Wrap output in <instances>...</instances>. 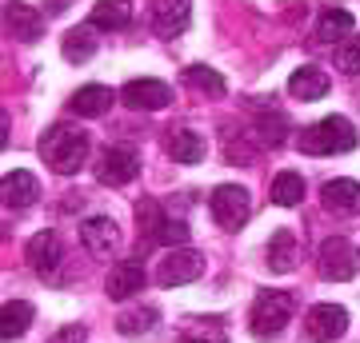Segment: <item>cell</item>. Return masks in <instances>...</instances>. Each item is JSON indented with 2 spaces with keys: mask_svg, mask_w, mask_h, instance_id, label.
<instances>
[{
  "mask_svg": "<svg viewBox=\"0 0 360 343\" xmlns=\"http://www.w3.org/2000/svg\"><path fill=\"white\" fill-rule=\"evenodd\" d=\"M40 160L56 172V176H72L89 160V132L77 124H52L40 136Z\"/></svg>",
  "mask_w": 360,
  "mask_h": 343,
  "instance_id": "1",
  "label": "cell"
},
{
  "mask_svg": "<svg viewBox=\"0 0 360 343\" xmlns=\"http://www.w3.org/2000/svg\"><path fill=\"white\" fill-rule=\"evenodd\" d=\"M356 144H360L356 128L345 116H324V120H316L312 128L300 132V152L309 156H340V152H352Z\"/></svg>",
  "mask_w": 360,
  "mask_h": 343,
  "instance_id": "2",
  "label": "cell"
},
{
  "mask_svg": "<svg viewBox=\"0 0 360 343\" xmlns=\"http://www.w3.org/2000/svg\"><path fill=\"white\" fill-rule=\"evenodd\" d=\"M292 311L296 300L288 292H260L257 304H252V316H248V328H252L257 339H276L292 323Z\"/></svg>",
  "mask_w": 360,
  "mask_h": 343,
  "instance_id": "3",
  "label": "cell"
},
{
  "mask_svg": "<svg viewBox=\"0 0 360 343\" xmlns=\"http://www.w3.org/2000/svg\"><path fill=\"white\" fill-rule=\"evenodd\" d=\"M208 208H212V220H217L224 231H240L252 216V200H248V188L240 184H220L212 196H208Z\"/></svg>",
  "mask_w": 360,
  "mask_h": 343,
  "instance_id": "4",
  "label": "cell"
},
{
  "mask_svg": "<svg viewBox=\"0 0 360 343\" xmlns=\"http://www.w3.org/2000/svg\"><path fill=\"white\" fill-rule=\"evenodd\" d=\"M316 267H321V276L324 280H352L360 271V252H356V243H348L345 236H328V240L321 243V252H316Z\"/></svg>",
  "mask_w": 360,
  "mask_h": 343,
  "instance_id": "5",
  "label": "cell"
},
{
  "mask_svg": "<svg viewBox=\"0 0 360 343\" xmlns=\"http://www.w3.org/2000/svg\"><path fill=\"white\" fill-rule=\"evenodd\" d=\"M205 276V255L193 248H172L156 267V283L160 288H180V283H193Z\"/></svg>",
  "mask_w": 360,
  "mask_h": 343,
  "instance_id": "6",
  "label": "cell"
},
{
  "mask_svg": "<svg viewBox=\"0 0 360 343\" xmlns=\"http://www.w3.org/2000/svg\"><path fill=\"white\" fill-rule=\"evenodd\" d=\"M136 172H141V156H136V148H129V144H116V148H108V152L101 156L96 180H101L104 188H120V184L136 180Z\"/></svg>",
  "mask_w": 360,
  "mask_h": 343,
  "instance_id": "7",
  "label": "cell"
},
{
  "mask_svg": "<svg viewBox=\"0 0 360 343\" xmlns=\"http://www.w3.org/2000/svg\"><path fill=\"white\" fill-rule=\"evenodd\" d=\"M148 20H153L156 36H165V40L180 36L184 28L193 25V0H153Z\"/></svg>",
  "mask_w": 360,
  "mask_h": 343,
  "instance_id": "8",
  "label": "cell"
},
{
  "mask_svg": "<svg viewBox=\"0 0 360 343\" xmlns=\"http://www.w3.org/2000/svg\"><path fill=\"white\" fill-rule=\"evenodd\" d=\"M28 255V267L37 271L40 280H56V267L65 264V252H60V240H56V231H37L25 248Z\"/></svg>",
  "mask_w": 360,
  "mask_h": 343,
  "instance_id": "9",
  "label": "cell"
},
{
  "mask_svg": "<svg viewBox=\"0 0 360 343\" xmlns=\"http://www.w3.org/2000/svg\"><path fill=\"white\" fill-rule=\"evenodd\" d=\"M4 28L20 44H32V40L44 36V13L32 8V4H25V0H8L4 4Z\"/></svg>",
  "mask_w": 360,
  "mask_h": 343,
  "instance_id": "10",
  "label": "cell"
},
{
  "mask_svg": "<svg viewBox=\"0 0 360 343\" xmlns=\"http://www.w3.org/2000/svg\"><path fill=\"white\" fill-rule=\"evenodd\" d=\"M304 328H309V335L316 343H333L348 331V311L340 304H316V307H309Z\"/></svg>",
  "mask_w": 360,
  "mask_h": 343,
  "instance_id": "11",
  "label": "cell"
},
{
  "mask_svg": "<svg viewBox=\"0 0 360 343\" xmlns=\"http://www.w3.org/2000/svg\"><path fill=\"white\" fill-rule=\"evenodd\" d=\"M120 100L129 104V108H136V112H160L172 100V88H168L165 80H129L120 88Z\"/></svg>",
  "mask_w": 360,
  "mask_h": 343,
  "instance_id": "12",
  "label": "cell"
},
{
  "mask_svg": "<svg viewBox=\"0 0 360 343\" xmlns=\"http://www.w3.org/2000/svg\"><path fill=\"white\" fill-rule=\"evenodd\" d=\"M80 243H84L92 255L108 260V255L120 248V228H116V220L112 216H89L80 224Z\"/></svg>",
  "mask_w": 360,
  "mask_h": 343,
  "instance_id": "13",
  "label": "cell"
},
{
  "mask_svg": "<svg viewBox=\"0 0 360 343\" xmlns=\"http://www.w3.org/2000/svg\"><path fill=\"white\" fill-rule=\"evenodd\" d=\"M144 280H148V276H144L141 260H120V264L108 271V283H104V288H108V300H132V295L144 288Z\"/></svg>",
  "mask_w": 360,
  "mask_h": 343,
  "instance_id": "14",
  "label": "cell"
},
{
  "mask_svg": "<svg viewBox=\"0 0 360 343\" xmlns=\"http://www.w3.org/2000/svg\"><path fill=\"white\" fill-rule=\"evenodd\" d=\"M324 208L336 212V216H356L360 212V184L356 180H328L321 188Z\"/></svg>",
  "mask_w": 360,
  "mask_h": 343,
  "instance_id": "15",
  "label": "cell"
},
{
  "mask_svg": "<svg viewBox=\"0 0 360 343\" xmlns=\"http://www.w3.org/2000/svg\"><path fill=\"white\" fill-rule=\"evenodd\" d=\"M168 156L176 160V164H200L208 152V144L200 132H193V128H176V132H168V140H165Z\"/></svg>",
  "mask_w": 360,
  "mask_h": 343,
  "instance_id": "16",
  "label": "cell"
},
{
  "mask_svg": "<svg viewBox=\"0 0 360 343\" xmlns=\"http://www.w3.org/2000/svg\"><path fill=\"white\" fill-rule=\"evenodd\" d=\"M168 212L160 208V200H141L136 203V228H141V240L144 243H165L168 236Z\"/></svg>",
  "mask_w": 360,
  "mask_h": 343,
  "instance_id": "17",
  "label": "cell"
},
{
  "mask_svg": "<svg viewBox=\"0 0 360 343\" xmlns=\"http://www.w3.org/2000/svg\"><path fill=\"white\" fill-rule=\"evenodd\" d=\"M0 191H4V203L8 208H32L40 196V184L32 172H25V168H16V172H8L4 176V184H0Z\"/></svg>",
  "mask_w": 360,
  "mask_h": 343,
  "instance_id": "18",
  "label": "cell"
},
{
  "mask_svg": "<svg viewBox=\"0 0 360 343\" xmlns=\"http://www.w3.org/2000/svg\"><path fill=\"white\" fill-rule=\"evenodd\" d=\"M328 72L316 68V64H304V68H296L292 76H288V92H292L296 100H321L324 92H328Z\"/></svg>",
  "mask_w": 360,
  "mask_h": 343,
  "instance_id": "19",
  "label": "cell"
},
{
  "mask_svg": "<svg viewBox=\"0 0 360 343\" xmlns=\"http://www.w3.org/2000/svg\"><path fill=\"white\" fill-rule=\"evenodd\" d=\"M116 92L104 88V84H84V88L72 92V100H68V112L77 116H104L108 108H112Z\"/></svg>",
  "mask_w": 360,
  "mask_h": 343,
  "instance_id": "20",
  "label": "cell"
},
{
  "mask_svg": "<svg viewBox=\"0 0 360 343\" xmlns=\"http://www.w3.org/2000/svg\"><path fill=\"white\" fill-rule=\"evenodd\" d=\"M129 20H132L129 0H96L92 4V16H89V28H108V32H116V28H129Z\"/></svg>",
  "mask_w": 360,
  "mask_h": 343,
  "instance_id": "21",
  "label": "cell"
},
{
  "mask_svg": "<svg viewBox=\"0 0 360 343\" xmlns=\"http://www.w3.org/2000/svg\"><path fill=\"white\" fill-rule=\"evenodd\" d=\"M28 323H32V304H25V300H8V304L0 307V335H4V343L20 339L28 331Z\"/></svg>",
  "mask_w": 360,
  "mask_h": 343,
  "instance_id": "22",
  "label": "cell"
},
{
  "mask_svg": "<svg viewBox=\"0 0 360 343\" xmlns=\"http://www.w3.org/2000/svg\"><path fill=\"white\" fill-rule=\"evenodd\" d=\"M269 267L281 271V276L296 267V231L292 228H276V236L269 240Z\"/></svg>",
  "mask_w": 360,
  "mask_h": 343,
  "instance_id": "23",
  "label": "cell"
},
{
  "mask_svg": "<svg viewBox=\"0 0 360 343\" xmlns=\"http://www.w3.org/2000/svg\"><path fill=\"white\" fill-rule=\"evenodd\" d=\"M352 28H356V16L348 13V8H336L328 4L316 20V40H340V36H352Z\"/></svg>",
  "mask_w": 360,
  "mask_h": 343,
  "instance_id": "24",
  "label": "cell"
},
{
  "mask_svg": "<svg viewBox=\"0 0 360 343\" xmlns=\"http://www.w3.org/2000/svg\"><path fill=\"white\" fill-rule=\"evenodd\" d=\"M288 132H292V124H288V116L276 112V108H269V112H257V140L269 144V148H281L284 140H288Z\"/></svg>",
  "mask_w": 360,
  "mask_h": 343,
  "instance_id": "25",
  "label": "cell"
},
{
  "mask_svg": "<svg viewBox=\"0 0 360 343\" xmlns=\"http://www.w3.org/2000/svg\"><path fill=\"white\" fill-rule=\"evenodd\" d=\"M184 84H188L193 92H205V96H212V100H220V96L229 92L224 76H220L217 68H208V64H193V68H184Z\"/></svg>",
  "mask_w": 360,
  "mask_h": 343,
  "instance_id": "26",
  "label": "cell"
},
{
  "mask_svg": "<svg viewBox=\"0 0 360 343\" xmlns=\"http://www.w3.org/2000/svg\"><path fill=\"white\" fill-rule=\"evenodd\" d=\"M156 319H160L156 307H132V311H120V316H116V331H120L124 339H136V335H148V331L156 328Z\"/></svg>",
  "mask_w": 360,
  "mask_h": 343,
  "instance_id": "27",
  "label": "cell"
},
{
  "mask_svg": "<svg viewBox=\"0 0 360 343\" xmlns=\"http://www.w3.org/2000/svg\"><path fill=\"white\" fill-rule=\"evenodd\" d=\"M300 200H304V180H300V172H281V176L272 180V203L296 208Z\"/></svg>",
  "mask_w": 360,
  "mask_h": 343,
  "instance_id": "28",
  "label": "cell"
},
{
  "mask_svg": "<svg viewBox=\"0 0 360 343\" xmlns=\"http://www.w3.org/2000/svg\"><path fill=\"white\" fill-rule=\"evenodd\" d=\"M60 52H65V60L84 64L92 52H96V36H92V28H72V32H65V44H60Z\"/></svg>",
  "mask_w": 360,
  "mask_h": 343,
  "instance_id": "29",
  "label": "cell"
},
{
  "mask_svg": "<svg viewBox=\"0 0 360 343\" xmlns=\"http://www.w3.org/2000/svg\"><path fill=\"white\" fill-rule=\"evenodd\" d=\"M180 343H224V328H220V319H193Z\"/></svg>",
  "mask_w": 360,
  "mask_h": 343,
  "instance_id": "30",
  "label": "cell"
},
{
  "mask_svg": "<svg viewBox=\"0 0 360 343\" xmlns=\"http://www.w3.org/2000/svg\"><path fill=\"white\" fill-rule=\"evenodd\" d=\"M336 60H340V68H345L348 76H356L360 72V36H348L340 44V52H336Z\"/></svg>",
  "mask_w": 360,
  "mask_h": 343,
  "instance_id": "31",
  "label": "cell"
},
{
  "mask_svg": "<svg viewBox=\"0 0 360 343\" xmlns=\"http://www.w3.org/2000/svg\"><path fill=\"white\" fill-rule=\"evenodd\" d=\"M224 156H229L232 164H236V160H240V164H248V160H252V148L245 144V136H236V140L229 136V144H224Z\"/></svg>",
  "mask_w": 360,
  "mask_h": 343,
  "instance_id": "32",
  "label": "cell"
},
{
  "mask_svg": "<svg viewBox=\"0 0 360 343\" xmlns=\"http://www.w3.org/2000/svg\"><path fill=\"white\" fill-rule=\"evenodd\" d=\"M84 339H89V335H84V328H80V323H65V328L56 331L49 343H84Z\"/></svg>",
  "mask_w": 360,
  "mask_h": 343,
  "instance_id": "33",
  "label": "cell"
}]
</instances>
